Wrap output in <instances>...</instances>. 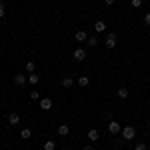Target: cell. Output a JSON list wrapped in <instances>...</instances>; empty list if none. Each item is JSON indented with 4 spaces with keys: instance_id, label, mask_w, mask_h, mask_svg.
Wrapping results in <instances>:
<instances>
[{
    "instance_id": "cell-1",
    "label": "cell",
    "mask_w": 150,
    "mask_h": 150,
    "mask_svg": "<svg viewBox=\"0 0 150 150\" xmlns=\"http://www.w3.org/2000/svg\"><path fill=\"white\" fill-rule=\"evenodd\" d=\"M120 132H122V138H124V140H132L134 136H136V128L130 126V124H128V126H124Z\"/></svg>"
},
{
    "instance_id": "cell-2",
    "label": "cell",
    "mask_w": 150,
    "mask_h": 150,
    "mask_svg": "<svg viewBox=\"0 0 150 150\" xmlns=\"http://www.w3.org/2000/svg\"><path fill=\"white\" fill-rule=\"evenodd\" d=\"M116 42H118V36H116L114 32H108V34H106V40H104V46L112 50V48H116Z\"/></svg>"
},
{
    "instance_id": "cell-3",
    "label": "cell",
    "mask_w": 150,
    "mask_h": 150,
    "mask_svg": "<svg viewBox=\"0 0 150 150\" xmlns=\"http://www.w3.org/2000/svg\"><path fill=\"white\" fill-rule=\"evenodd\" d=\"M6 122H8V126H16V124H20V114H18V112H10V114L6 116Z\"/></svg>"
},
{
    "instance_id": "cell-4",
    "label": "cell",
    "mask_w": 150,
    "mask_h": 150,
    "mask_svg": "<svg viewBox=\"0 0 150 150\" xmlns=\"http://www.w3.org/2000/svg\"><path fill=\"white\" fill-rule=\"evenodd\" d=\"M72 58H74V60H78V62L86 60V50H84V48H76V50L72 52Z\"/></svg>"
},
{
    "instance_id": "cell-5",
    "label": "cell",
    "mask_w": 150,
    "mask_h": 150,
    "mask_svg": "<svg viewBox=\"0 0 150 150\" xmlns=\"http://www.w3.org/2000/svg\"><path fill=\"white\" fill-rule=\"evenodd\" d=\"M120 130H122V126H120L116 120H110V122H108V132H110V134H118Z\"/></svg>"
},
{
    "instance_id": "cell-6",
    "label": "cell",
    "mask_w": 150,
    "mask_h": 150,
    "mask_svg": "<svg viewBox=\"0 0 150 150\" xmlns=\"http://www.w3.org/2000/svg\"><path fill=\"white\" fill-rule=\"evenodd\" d=\"M26 82H28V76H24L22 72H20V74H14V84H16V86H24Z\"/></svg>"
},
{
    "instance_id": "cell-7",
    "label": "cell",
    "mask_w": 150,
    "mask_h": 150,
    "mask_svg": "<svg viewBox=\"0 0 150 150\" xmlns=\"http://www.w3.org/2000/svg\"><path fill=\"white\" fill-rule=\"evenodd\" d=\"M94 32H96V34H102V32H106V22H104V20L94 22Z\"/></svg>"
},
{
    "instance_id": "cell-8",
    "label": "cell",
    "mask_w": 150,
    "mask_h": 150,
    "mask_svg": "<svg viewBox=\"0 0 150 150\" xmlns=\"http://www.w3.org/2000/svg\"><path fill=\"white\" fill-rule=\"evenodd\" d=\"M86 136H88V140H92V142H94V140H98V138H100V132H98L96 128H90Z\"/></svg>"
},
{
    "instance_id": "cell-9",
    "label": "cell",
    "mask_w": 150,
    "mask_h": 150,
    "mask_svg": "<svg viewBox=\"0 0 150 150\" xmlns=\"http://www.w3.org/2000/svg\"><path fill=\"white\" fill-rule=\"evenodd\" d=\"M58 134H60V136H68L70 134V126L68 124H60V126H58Z\"/></svg>"
},
{
    "instance_id": "cell-10",
    "label": "cell",
    "mask_w": 150,
    "mask_h": 150,
    "mask_svg": "<svg viewBox=\"0 0 150 150\" xmlns=\"http://www.w3.org/2000/svg\"><path fill=\"white\" fill-rule=\"evenodd\" d=\"M40 108H42V110H50V108H52V100H50V98H42V100H40Z\"/></svg>"
},
{
    "instance_id": "cell-11",
    "label": "cell",
    "mask_w": 150,
    "mask_h": 150,
    "mask_svg": "<svg viewBox=\"0 0 150 150\" xmlns=\"http://www.w3.org/2000/svg\"><path fill=\"white\" fill-rule=\"evenodd\" d=\"M72 84H74V78H72V76H64V78H62V86H64V88H72Z\"/></svg>"
},
{
    "instance_id": "cell-12",
    "label": "cell",
    "mask_w": 150,
    "mask_h": 150,
    "mask_svg": "<svg viewBox=\"0 0 150 150\" xmlns=\"http://www.w3.org/2000/svg\"><path fill=\"white\" fill-rule=\"evenodd\" d=\"M30 136H32V130H30V128H22V130H20V138L22 140H28Z\"/></svg>"
},
{
    "instance_id": "cell-13",
    "label": "cell",
    "mask_w": 150,
    "mask_h": 150,
    "mask_svg": "<svg viewBox=\"0 0 150 150\" xmlns=\"http://www.w3.org/2000/svg\"><path fill=\"white\" fill-rule=\"evenodd\" d=\"M74 38H76L78 42H84V40H88V36H86V32H84V30H78V32L74 34Z\"/></svg>"
},
{
    "instance_id": "cell-14",
    "label": "cell",
    "mask_w": 150,
    "mask_h": 150,
    "mask_svg": "<svg viewBox=\"0 0 150 150\" xmlns=\"http://www.w3.org/2000/svg\"><path fill=\"white\" fill-rule=\"evenodd\" d=\"M88 84H90V78H88V76H80V78H78V86H82V88H86Z\"/></svg>"
},
{
    "instance_id": "cell-15",
    "label": "cell",
    "mask_w": 150,
    "mask_h": 150,
    "mask_svg": "<svg viewBox=\"0 0 150 150\" xmlns=\"http://www.w3.org/2000/svg\"><path fill=\"white\" fill-rule=\"evenodd\" d=\"M28 82H30V84H38V82H40V76H38L36 72H32V74H28Z\"/></svg>"
},
{
    "instance_id": "cell-16",
    "label": "cell",
    "mask_w": 150,
    "mask_h": 150,
    "mask_svg": "<svg viewBox=\"0 0 150 150\" xmlns=\"http://www.w3.org/2000/svg\"><path fill=\"white\" fill-rule=\"evenodd\" d=\"M86 42H88V46H90V48L98 46V38H96V36H88V40H86Z\"/></svg>"
},
{
    "instance_id": "cell-17",
    "label": "cell",
    "mask_w": 150,
    "mask_h": 150,
    "mask_svg": "<svg viewBox=\"0 0 150 150\" xmlns=\"http://www.w3.org/2000/svg\"><path fill=\"white\" fill-rule=\"evenodd\" d=\"M44 150H56V142L54 140H46L44 142Z\"/></svg>"
},
{
    "instance_id": "cell-18",
    "label": "cell",
    "mask_w": 150,
    "mask_h": 150,
    "mask_svg": "<svg viewBox=\"0 0 150 150\" xmlns=\"http://www.w3.org/2000/svg\"><path fill=\"white\" fill-rule=\"evenodd\" d=\"M34 70H36V64H34V60H28V62H26V72H30V74H32Z\"/></svg>"
},
{
    "instance_id": "cell-19",
    "label": "cell",
    "mask_w": 150,
    "mask_h": 150,
    "mask_svg": "<svg viewBox=\"0 0 150 150\" xmlns=\"http://www.w3.org/2000/svg\"><path fill=\"white\" fill-rule=\"evenodd\" d=\"M116 94H118V98H122V100L128 98V90H126V88H118V92H116Z\"/></svg>"
},
{
    "instance_id": "cell-20",
    "label": "cell",
    "mask_w": 150,
    "mask_h": 150,
    "mask_svg": "<svg viewBox=\"0 0 150 150\" xmlns=\"http://www.w3.org/2000/svg\"><path fill=\"white\" fill-rule=\"evenodd\" d=\"M4 16H6V4L0 0V18H4Z\"/></svg>"
},
{
    "instance_id": "cell-21",
    "label": "cell",
    "mask_w": 150,
    "mask_h": 150,
    "mask_svg": "<svg viewBox=\"0 0 150 150\" xmlns=\"http://www.w3.org/2000/svg\"><path fill=\"white\" fill-rule=\"evenodd\" d=\"M130 6L132 8H140L142 6V0H130Z\"/></svg>"
},
{
    "instance_id": "cell-22",
    "label": "cell",
    "mask_w": 150,
    "mask_h": 150,
    "mask_svg": "<svg viewBox=\"0 0 150 150\" xmlns=\"http://www.w3.org/2000/svg\"><path fill=\"white\" fill-rule=\"evenodd\" d=\"M134 150H146V144H144V142H138V144L134 146Z\"/></svg>"
},
{
    "instance_id": "cell-23",
    "label": "cell",
    "mask_w": 150,
    "mask_h": 150,
    "mask_svg": "<svg viewBox=\"0 0 150 150\" xmlns=\"http://www.w3.org/2000/svg\"><path fill=\"white\" fill-rule=\"evenodd\" d=\"M30 98H32V100H38V92L32 90V92H30Z\"/></svg>"
},
{
    "instance_id": "cell-24",
    "label": "cell",
    "mask_w": 150,
    "mask_h": 150,
    "mask_svg": "<svg viewBox=\"0 0 150 150\" xmlns=\"http://www.w3.org/2000/svg\"><path fill=\"white\" fill-rule=\"evenodd\" d=\"M144 22L150 26V12H146V14H144Z\"/></svg>"
},
{
    "instance_id": "cell-25",
    "label": "cell",
    "mask_w": 150,
    "mask_h": 150,
    "mask_svg": "<svg viewBox=\"0 0 150 150\" xmlns=\"http://www.w3.org/2000/svg\"><path fill=\"white\" fill-rule=\"evenodd\" d=\"M104 4H106V6H112V4H114V0H104Z\"/></svg>"
},
{
    "instance_id": "cell-26",
    "label": "cell",
    "mask_w": 150,
    "mask_h": 150,
    "mask_svg": "<svg viewBox=\"0 0 150 150\" xmlns=\"http://www.w3.org/2000/svg\"><path fill=\"white\" fill-rule=\"evenodd\" d=\"M82 150H94V148H92V146H90V144H86V146H84V148H82Z\"/></svg>"
}]
</instances>
